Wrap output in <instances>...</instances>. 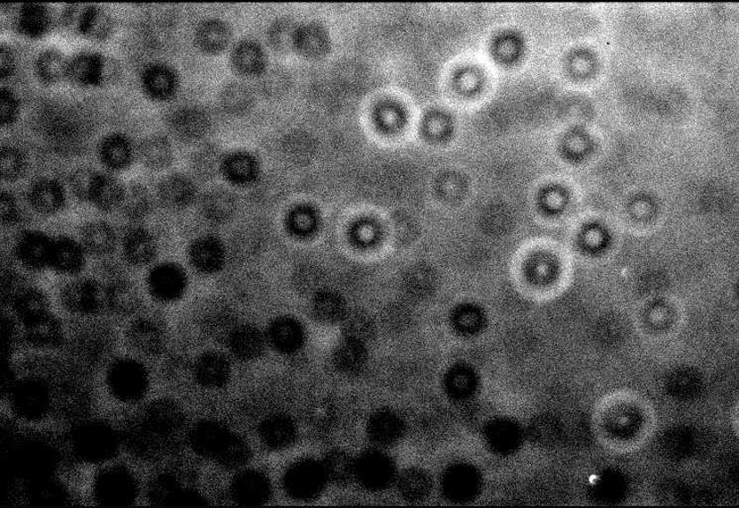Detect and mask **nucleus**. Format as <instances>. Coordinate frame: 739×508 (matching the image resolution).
I'll return each instance as SVG.
<instances>
[{"label": "nucleus", "instance_id": "obj_6", "mask_svg": "<svg viewBox=\"0 0 739 508\" xmlns=\"http://www.w3.org/2000/svg\"><path fill=\"white\" fill-rule=\"evenodd\" d=\"M63 19L66 27H73L77 34L90 41H106L113 32L111 15L97 5H69Z\"/></svg>", "mask_w": 739, "mask_h": 508}, {"label": "nucleus", "instance_id": "obj_26", "mask_svg": "<svg viewBox=\"0 0 739 508\" xmlns=\"http://www.w3.org/2000/svg\"><path fill=\"white\" fill-rule=\"evenodd\" d=\"M141 163L147 169L160 171L171 161L172 152L169 141L159 135L149 136L142 140L138 149Z\"/></svg>", "mask_w": 739, "mask_h": 508}, {"label": "nucleus", "instance_id": "obj_16", "mask_svg": "<svg viewBox=\"0 0 739 508\" xmlns=\"http://www.w3.org/2000/svg\"><path fill=\"white\" fill-rule=\"evenodd\" d=\"M13 309L23 328L52 314L48 297L37 289L23 290L16 295Z\"/></svg>", "mask_w": 739, "mask_h": 508}, {"label": "nucleus", "instance_id": "obj_39", "mask_svg": "<svg viewBox=\"0 0 739 508\" xmlns=\"http://www.w3.org/2000/svg\"><path fill=\"white\" fill-rule=\"evenodd\" d=\"M19 210L14 197L7 193H2V221L5 224H12L18 221Z\"/></svg>", "mask_w": 739, "mask_h": 508}, {"label": "nucleus", "instance_id": "obj_12", "mask_svg": "<svg viewBox=\"0 0 739 508\" xmlns=\"http://www.w3.org/2000/svg\"><path fill=\"white\" fill-rule=\"evenodd\" d=\"M231 493L239 504L261 505L270 498V481L262 473L256 471L244 472L240 474L234 481Z\"/></svg>", "mask_w": 739, "mask_h": 508}, {"label": "nucleus", "instance_id": "obj_43", "mask_svg": "<svg viewBox=\"0 0 739 508\" xmlns=\"http://www.w3.org/2000/svg\"><path fill=\"white\" fill-rule=\"evenodd\" d=\"M236 348L241 354L250 356L259 348V341L252 333H242L236 340Z\"/></svg>", "mask_w": 739, "mask_h": 508}, {"label": "nucleus", "instance_id": "obj_24", "mask_svg": "<svg viewBox=\"0 0 739 508\" xmlns=\"http://www.w3.org/2000/svg\"><path fill=\"white\" fill-rule=\"evenodd\" d=\"M124 253L132 264L141 266L150 263L157 254L155 239L146 230H133L124 243Z\"/></svg>", "mask_w": 739, "mask_h": 508}, {"label": "nucleus", "instance_id": "obj_20", "mask_svg": "<svg viewBox=\"0 0 739 508\" xmlns=\"http://www.w3.org/2000/svg\"><path fill=\"white\" fill-rule=\"evenodd\" d=\"M69 60L60 49H45L36 57L35 69L37 79L45 86H54L66 80Z\"/></svg>", "mask_w": 739, "mask_h": 508}, {"label": "nucleus", "instance_id": "obj_19", "mask_svg": "<svg viewBox=\"0 0 739 508\" xmlns=\"http://www.w3.org/2000/svg\"><path fill=\"white\" fill-rule=\"evenodd\" d=\"M124 195L126 188L118 179L107 174L97 173L90 191L89 202L98 210L112 212L121 207Z\"/></svg>", "mask_w": 739, "mask_h": 508}, {"label": "nucleus", "instance_id": "obj_41", "mask_svg": "<svg viewBox=\"0 0 739 508\" xmlns=\"http://www.w3.org/2000/svg\"><path fill=\"white\" fill-rule=\"evenodd\" d=\"M196 261L207 268L218 262V251L211 244L201 245L196 249Z\"/></svg>", "mask_w": 739, "mask_h": 508}, {"label": "nucleus", "instance_id": "obj_42", "mask_svg": "<svg viewBox=\"0 0 739 508\" xmlns=\"http://www.w3.org/2000/svg\"><path fill=\"white\" fill-rule=\"evenodd\" d=\"M275 333L278 343L284 347H293L298 339V333L290 324H281Z\"/></svg>", "mask_w": 739, "mask_h": 508}, {"label": "nucleus", "instance_id": "obj_29", "mask_svg": "<svg viewBox=\"0 0 739 508\" xmlns=\"http://www.w3.org/2000/svg\"><path fill=\"white\" fill-rule=\"evenodd\" d=\"M123 214L133 221L142 220L150 214L152 201L148 190L141 185H133L126 189L122 202Z\"/></svg>", "mask_w": 739, "mask_h": 508}, {"label": "nucleus", "instance_id": "obj_22", "mask_svg": "<svg viewBox=\"0 0 739 508\" xmlns=\"http://www.w3.org/2000/svg\"><path fill=\"white\" fill-rule=\"evenodd\" d=\"M194 377L197 384L204 389H221L228 383V365L218 355H206L196 363Z\"/></svg>", "mask_w": 739, "mask_h": 508}, {"label": "nucleus", "instance_id": "obj_38", "mask_svg": "<svg viewBox=\"0 0 739 508\" xmlns=\"http://www.w3.org/2000/svg\"><path fill=\"white\" fill-rule=\"evenodd\" d=\"M16 69V57L10 46L3 44L0 47V74L2 80H7L13 76Z\"/></svg>", "mask_w": 739, "mask_h": 508}, {"label": "nucleus", "instance_id": "obj_8", "mask_svg": "<svg viewBox=\"0 0 739 508\" xmlns=\"http://www.w3.org/2000/svg\"><path fill=\"white\" fill-rule=\"evenodd\" d=\"M127 343L135 353L144 360L159 356L165 348V333L158 321L141 316L127 330Z\"/></svg>", "mask_w": 739, "mask_h": 508}, {"label": "nucleus", "instance_id": "obj_9", "mask_svg": "<svg viewBox=\"0 0 739 508\" xmlns=\"http://www.w3.org/2000/svg\"><path fill=\"white\" fill-rule=\"evenodd\" d=\"M231 433L218 421H198L188 432V443L193 451L205 459L217 461Z\"/></svg>", "mask_w": 739, "mask_h": 508}, {"label": "nucleus", "instance_id": "obj_17", "mask_svg": "<svg viewBox=\"0 0 739 508\" xmlns=\"http://www.w3.org/2000/svg\"><path fill=\"white\" fill-rule=\"evenodd\" d=\"M29 201L38 213L54 215L60 212L65 207V190L61 183L57 180L41 179L31 187Z\"/></svg>", "mask_w": 739, "mask_h": 508}, {"label": "nucleus", "instance_id": "obj_32", "mask_svg": "<svg viewBox=\"0 0 739 508\" xmlns=\"http://www.w3.org/2000/svg\"><path fill=\"white\" fill-rule=\"evenodd\" d=\"M190 189L185 180L178 177L165 178L159 186V196L162 202L169 207L184 204L189 198Z\"/></svg>", "mask_w": 739, "mask_h": 508}, {"label": "nucleus", "instance_id": "obj_37", "mask_svg": "<svg viewBox=\"0 0 739 508\" xmlns=\"http://www.w3.org/2000/svg\"><path fill=\"white\" fill-rule=\"evenodd\" d=\"M170 125L172 130L181 136L193 134L196 128L202 127L196 116L181 113L173 115L170 119Z\"/></svg>", "mask_w": 739, "mask_h": 508}, {"label": "nucleus", "instance_id": "obj_10", "mask_svg": "<svg viewBox=\"0 0 739 508\" xmlns=\"http://www.w3.org/2000/svg\"><path fill=\"white\" fill-rule=\"evenodd\" d=\"M144 95L155 102H167L177 89L176 74L167 64L152 63L145 66L140 78Z\"/></svg>", "mask_w": 739, "mask_h": 508}, {"label": "nucleus", "instance_id": "obj_5", "mask_svg": "<svg viewBox=\"0 0 739 508\" xmlns=\"http://www.w3.org/2000/svg\"><path fill=\"white\" fill-rule=\"evenodd\" d=\"M61 303L66 312L79 316H95L109 307L107 288L93 280L71 282L61 292Z\"/></svg>", "mask_w": 739, "mask_h": 508}, {"label": "nucleus", "instance_id": "obj_36", "mask_svg": "<svg viewBox=\"0 0 739 508\" xmlns=\"http://www.w3.org/2000/svg\"><path fill=\"white\" fill-rule=\"evenodd\" d=\"M396 422L388 414H380L372 422V436L381 443L391 440L396 435Z\"/></svg>", "mask_w": 739, "mask_h": 508}, {"label": "nucleus", "instance_id": "obj_4", "mask_svg": "<svg viewBox=\"0 0 739 508\" xmlns=\"http://www.w3.org/2000/svg\"><path fill=\"white\" fill-rule=\"evenodd\" d=\"M114 64L97 52H82L69 60L66 80L81 88L103 87L116 76Z\"/></svg>", "mask_w": 739, "mask_h": 508}, {"label": "nucleus", "instance_id": "obj_21", "mask_svg": "<svg viewBox=\"0 0 739 508\" xmlns=\"http://www.w3.org/2000/svg\"><path fill=\"white\" fill-rule=\"evenodd\" d=\"M85 255L81 246L72 239L62 238L54 241L51 265L63 274H76L84 268Z\"/></svg>", "mask_w": 739, "mask_h": 508}, {"label": "nucleus", "instance_id": "obj_11", "mask_svg": "<svg viewBox=\"0 0 739 508\" xmlns=\"http://www.w3.org/2000/svg\"><path fill=\"white\" fill-rule=\"evenodd\" d=\"M184 277L176 268L170 264L157 266L147 280L148 292L156 302L171 303L177 299L184 290Z\"/></svg>", "mask_w": 739, "mask_h": 508}, {"label": "nucleus", "instance_id": "obj_7", "mask_svg": "<svg viewBox=\"0 0 739 508\" xmlns=\"http://www.w3.org/2000/svg\"><path fill=\"white\" fill-rule=\"evenodd\" d=\"M327 481L322 464L303 460L290 466L285 474L284 486L290 497L300 501H310L321 494Z\"/></svg>", "mask_w": 739, "mask_h": 508}, {"label": "nucleus", "instance_id": "obj_28", "mask_svg": "<svg viewBox=\"0 0 739 508\" xmlns=\"http://www.w3.org/2000/svg\"><path fill=\"white\" fill-rule=\"evenodd\" d=\"M358 473L365 485L380 488L384 486L391 476V467L384 457L371 454L363 458Z\"/></svg>", "mask_w": 739, "mask_h": 508}, {"label": "nucleus", "instance_id": "obj_3", "mask_svg": "<svg viewBox=\"0 0 739 508\" xmlns=\"http://www.w3.org/2000/svg\"><path fill=\"white\" fill-rule=\"evenodd\" d=\"M66 459L88 470L124 454L120 422L95 412L73 421L60 432Z\"/></svg>", "mask_w": 739, "mask_h": 508}, {"label": "nucleus", "instance_id": "obj_40", "mask_svg": "<svg viewBox=\"0 0 739 508\" xmlns=\"http://www.w3.org/2000/svg\"><path fill=\"white\" fill-rule=\"evenodd\" d=\"M199 41L205 49H217L221 41V29L217 24H207L199 33Z\"/></svg>", "mask_w": 739, "mask_h": 508}, {"label": "nucleus", "instance_id": "obj_34", "mask_svg": "<svg viewBox=\"0 0 739 508\" xmlns=\"http://www.w3.org/2000/svg\"><path fill=\"white\" fill-rule=\"evenodd\" d=\"M20 115V102L8 87L0 89V122L3 127H10L18 121Z\"/></svg>", "mask_w": 739, "mask_h": 508}, {"label": "nucleus", "instance_id": "obj_33", "mask_svg": "<svg viewBox=\"0 0 739 508\" xmlns=\"http://www.w3.org/2000/svg\"><path fill=\"white\" fill-rule=\"evenodd\" d=\"M327 480L336 482L345 481L350 477L352 464L350 459L343 452H331L322 464Z\"/></svg>", "mask_w": 739, "mask_h": 508}, {"label": "nucleus", "instance_id": "obj_2", "mask_svg": "<svg viewBox=\"0 0 739 508\" xmlns=\"http://www.w3.org/2000/svg\"><path fill=\"white\" fill-rule=\"evenodd\" d=\"M147 470L145 466L126 454L82 470V503L104 507L145 504Z\"/></svg>", "mask_w": 739, "mask_h": 508}, {"label": "nucleus", "instance_id": "obj_25", "mask_svg": "<svg viewBox=\"0 0 739 508\" xmlns=\"http://www.w3.org/2000/svg\"><path fill=\"white\" fill-rule=\"evenodd\" d=\"M110 310L120 315H135L142 304L139 291L128 282H116L107 288Z\"/></svg>", "mask_w": 739, "mask_h": 508}, {"label": "nucleus", "instance_id": "obj_23", "mask_svg": "<svg viewBox=\"0 0 739 508\" xmlns=\"http://www.w3.org/2000/svg\"><path fill=\"white\" fill-rule=\"evenodd\" d=\"M260 435L265 445L281 450L294 444L296 432L292 421L286 416L276 415L263 422Z\"/></svg>", "mask_w": 739, "mask_h": 508}, {"label": "nucleus", "instance_id": "obj_27", "mask_svg": "<svg viewBox=\"0 0 739 508\" xmlns=\"http://www.w3.org/2000/svg\"><path fill=\"white\" fill-rule=\"evenodd\" d=\"M82 239L89 251L99 255L112 253L115 246L114 231L104 222L88 224L82 231Z\"/></svg>", "mask_w": 739, "mask_h": 508}, {"label": "nucleus", "instance_id": "obj_1", "mask_svg": "<svg viewBox=\"0 0 739 508\" xmlns=\"http://www.w3.org/2000/svg\"><path fill=\"white\" fill-rule=\"evenodd\" d=\"M161 382L142 357L109 358L93 378L97 410L116 421L127 420L160 393Z\"/></svg>", "mask_w": 739, "mask_h": 508}, {"label": "nucleus", "instance_id": "obj_15", "mask_svg": "<svg viewBox=\"0 0 739 508\" xmlns=\"http://www.w3.org/2000/svg\"><path fill=\"white\" fill-rule=\"evenodd\" d=\"M98 155L107 169L113 171L127 170L133 161L131 141L121 133H112L99 143Z\"/></svg>", "mask_w": 739, "mask_h": 508}, {"label": "nucleus", "instance_id": "obj_35", "mask_svg": "<svg viewBox=\"0 0 739 508\" xmlns=\"http://www.w3.org/2000/svg\"><path fill=\"white\" fill-rule=\"evenodd\" d=\"M97 172L88 168H81L72 174L71 186L74 195L84 201H89L91 188Z\"/></svg>", "mask_w": 739, "mask_h": 508}, {"label": "nucleus", "instance_id": "obj_31", "mask_svg": "<svg viewBox=\"0 0 739 508\" xmlns=\"http://www.w3.org/2000/svg\"><path fill=\"white\" fill-rule=\"evenodd\" d=\"M2 178L5 181H16L27 171V158L19 148L4 147L2 153Z\"/></svg>", "mask_w": 739, "mask_h": 508}, {"label": "nucleus", "instance_id": "obj_30", "mask_svg": "<svg viewBox=\"0 0 739 508\" xmlns=\"http://www.w3.org/2000/svg\"><path fill=\"white\" fill-rule=\"evenodd\" d=\"M249 458H250V450H249L245 441L239 436L231 435L217 462L224 468L236 469L242 467L248 462Z\"/></svg>", "mask_w": 739, "mask_h": 508}, {"label": "nucleus", "instance_id": "obj_14", "mask_svg": "<svg viewBox=\"0 0 739 508\" xmlns=\"http://www.w3.org/2000/svg\"><path fill=\"white\" fill-rule=\"evenodd\" d=\"M54 241L43 232L28 231L18 245L20 262L32 269H42L51 264Z\"/></svg>", "mask_w": 739, "mask_h": 508}, {"label": "nucleus", "instance_id": "obj_13", "mask_svg": "<svg viewBox=\"0 0 739 508\" xmlns=\"http://www.w3.org/2000/svg\"><path fill=\"white\" fill-rule=\"evenodd\" d=\"M53 25V16L50 8L41 4H24L20 6L16 29L20 35L30 40L44 38Z\"/></svg>", "mask_w": 739, "mask_h": 508}, {"label": "nucleus", "instance_id": "obj_44", "mask_svg": "<svg viewBox=\"0 0 739 508\" xmlns=\"http://www.w3.org/2000/svg\"><path fill=\"white\" fill-rule=\"evenodd\" d=\"M312 414V420L320 427L327 426V423L332 419L331 410L326 404H320L315 407Z\"/></svg>", "mask_w": 739, "mask_h": 508}, {"label": "nucleus", "instance_id": "obj_18", "mask_svg": "<svg viewBox=\"0 0 739 508\" xmlns=\"http://www.w3.org/2000/svg\"><path fill=\"white\" fill-rule=\"evenodd\" d=\"M24 337L35 348L51 349L59 346L64 340L62 322L53 314L24 327Z\"/></svg>", "mask_w": 739, "mask_h": 508}]
</instances>
